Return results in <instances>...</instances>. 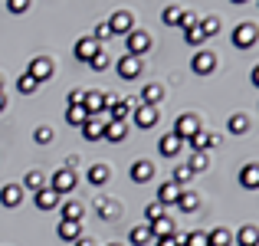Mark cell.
Here are the masks:
<instances>
[{"mask_svg": "<svg viewBox=\"0 0 259 246\" xmlns=\"http://www.w3.org/2000/svg\"><path fill=\"white\" fill-rule=\"evenodd\" d=\"M76 184H79V174H76V171H69V168H59V171H53V174H50V187L56 190L59 197L69 194V190H76Z\"/></svg>", "mask_w": 259, "mask_h": 246, "instance_id": "1", "label": "cell"}, {"mask_svg": "<svg viewBox=\"0 0 259 246\" xmlns=\"http://www.w3.org/2000/svg\"><path fill=\"white\" fill-rule=\"evenodd\" d=\"M132 121L141 128V132H151V128L161 121V112H158V105H135V112H132Z\"/></svg>", "mask_w": 259, "mask_h": 246, "instance_id": "2", "label": "cell"}, {"mask_svg": "<svg viewBox=\"0 0 259 246\" xmlns=\"http://www.w3.org/2000/svg\"><path fill=\"white\" fill-rule=\"evenodd\" d=\"M259 43V26L256 23H240L233 30V46L236 50H253Z\"/></svg>", "mask_w": 259, "mask_h": 246, "instance_id": "3", "label": "cell"}, {"mask_svg": "<svg viewBox=\"0 0 259 246\" xmlns=\"http://www.w3.org/2000/svg\"><path fill=\"white\" fill-rule=\"evenodd\" d=\"M23 72H26V76H33L36 82H46V79H53V72H56V63H53L50 56H36Z\"/></svg>", "mask_w": 259, "mask_h": 246, "instance_id": "4", "label": "cell"}, {"mask_svg": "<svg viewBox=\"0 0 259 246\" xmlns=\"http://www.w3.org/2000/svg\"><path fill=\"white\" fill-rule=\"evenodd\" d=\"M125 46H128V56H138L141 59L148 50H151V36H148L145 30H132L125 36Z\"/></svg>", "mask_w": 259, "mask_h": 246, "instance_id": "5", "label": "cell"}, {"mask_svg": "<svg viewBox=\"0 0 259 246\" xmlns=\"http://www.w3.org/2000/svg\"><path fill=\"white\" fill-rule=\"evenodd\" d=\"M108 26H112V36H128L135 30V13L132 10H118L108 17Z\"/></svg>", "mask_w": 259, "mask_h": 246, "instance_id": "6", "label": "cell"}, {"mask_svg": "<svg viewBox=\"0 0 259 246\" xmlns=\"http://www.w3.org/2000/svg\"><path fill=\"white\" fill-rule=\"evenodd\" d=\"M108 121H112V115H108V112H102V115H89V118H85V125H82L85 141H99Z\"/></svg>", "mask_w": 259, "mask_h": 246, "instance_id": "7", "label": "cell"}, {"mask_svg": "<svg viewBox=\"0 0 259 246\" xmlns=\"http://www.w3.org/2000/svg\"><path fill=\"white\" fill-rule=\"evenodd\" d=\"M190 69H194L197 76H210V72L217 69V56L210 50H197L194 59H190Z\"/></svg>", "mask_w": 259, "mask_h": 246, "instance_id": "8", "label": "cell"}, {"mask_svg": "<svg viewBox=\"0 0 259 246\" xmlns=\"http://www.w3.org/2000/svg\"><path fill=\"white\" fill-rule=\"evenodd\" d=\"M197 132H200V118H197V115H181L171 135H177L181 141H187V138H194Z\"/></svg>", "mask_w": 259, "mask_h": 246, "instance_id": "9", "label": "cell"}, {"mask_svg": "<svg viewBox=\"0 0 259 246\" xmlns=\"http://www.w3.org/2000/svg\"><path fill=\"white\" fill-rule=\"evenodd\" d=\"M115 69H118V79H138L141 76V59L138 56H128V53H125V56H121L118 59V66H115Z\"/></svg>", "mask_w": 259, "mask_h": 246, "instance_id": "10", "label": "cell"}, {"mask_svg": "<svg viewBox=\"0 0 259 246\" xmlns=\"http://www.w3.org/2000/svg\"><path fill=\"white\" fill-rule=\"evenodd\" d=\"M33 203H36L39 210H56L63 200H59V194L53 187H43V190H36V194H33Z\"/></svg>", "mask_w": 259, "mask_h": 246, "instance_id": "11", "label": "cell"}, {"mask_svg": "<svg viewBox=\"0 0 259 246\" xmlns=\"http://www.w3.org/2000/svg\"><path fill=\"white\" fill-rule=\"evenodd\" d=\"M0 203H4L7 210L20 207V203H23V187H20V184H7V187L0 190Z\"/></svg>", "mask_w": 259, "mask_h": 246, "instance_id": "12", "label": "cell"}, {"mask_svg": "<svg viewBox=\"0 0 259 246\" xmlns=\"http://www.w3.org/2000/svg\"><path fill=\"white\" fill-rule=\"evenodd\" d=\"M240 187H246V190H259V164H243V171H240Z\"/></svg>", "mask_w": 259, "mask_h": 246, "instance_id": "13", "label": "cell"}, {"mask_svg": "<svg viewBox=\"0 0 259 246\" xmlns=\"http://www.w3.org/2000/svg\"><path fill=\"white\" fill-rule=\"evenodd\" d=\"M181 148H187V141H181L177 135H164V138H161V145H158V151L164 154V158H177V154H181Z\"/></svg>", "mask_w": 259, "mask_h": 246, "instance_id": "14", "label": "cell"}, {"mask_svg": "<svg viewBox=\"0 0 259 246\" xmlns=\"http://www.w3.org/2000/svg\"><path fill=\"white\" fill-rule=\"evenodd\" d=\"M128 240H132V246H148V243H154L151 223H138V227H132V233H128Z\"/></svg>", "mask_w": 259, "mask_h": 246, "instance_id": "15", "label": "cell"}, {"mask_svg": "<svg viewBox=\"0 0 259 246\" xmlns=\"http://www.w3.org/2000/svg\"><path fill=\"white\" fill-rule=\"evenodd\" d=\"M99 50H102V46L95 43L92 36H82V39H76V59H82V63H89V59H92Z\"/></svg>", "mask_w": 259, "mask_h": 246, "instance_id": "16", "label": "cell"}, {"mask_svg": "<svg viewBox=\"0 0 259 246\" xmlns=\"http://www.w3.org/2000/svg\"><path fill=\"white\" fill-rule=\"evenodd\" d=\"M154 177V164L151 161H135L132 164V181L135 184H148Z\"/></svg>", "mask_w": 259, "mask_h": 246, "instance_id": "17", "label": "cell"}, {"mask_svg": "<svg viewBox=\"0 0 259 246\" xmlns=\"http://www.w3.org/2000/svg\"><path fill=\"white\" fill-rule=\"evenodd\" d=\"M20 187H26V190H33V194H36V190L50 187V174H43V171H30V174L23 177V184H20Z\"/></svg>", "mask_w": 259, "mask_h": 246, "instance_id": "18", "label": "cell"}, {"mask_svg": "<svg viewBox=\"0 0 259 246\" xmlns=\"http://www.w3.org/2000/svg\"><path fill=\"white\" fill-rule=\"evenodd\" d=\"M63 207V220H72V223H82V217H85V207L79 200H63L59 203Z\"/></svg>", "mask_w": 259, "mask_h": 246, "instance_id": "19", "label": "cell"}, {"mask_svg": "<svg viewBox=\"0 0 259 246\" xmlns=\"http://www.w3.org/2000/svg\"><path fill=\"white\" fill-rule=\"evenodd\" d=\"M82 108L89 115H102V112H105V108H102V92H99V89H89V92L82 95Z\"/></svg>", "mask_w": 259, "mask_h": 246, "instance_id": "20", "label": "cell"}, {"mask_svg": "<svg viewBox=\"0 0 259 246\" xmlns=\"http://www.w3.org/2000/svg\"><path fill=\"white\" fill-rule=\"evenodd\" d=\"M59 240H66V243H76L79 236H82V223H72V220H63L59 223Z\"/></svg>", "mask_w": 259, "mask_h": 246, "instance_id": "21", "label": "cell"}, {"mask_svg": "<svg viewBox=\"0 0 259 246\" xmlns=\"http://www.w3.org/2000/svg\"><path fill=\"white\" fill-rule=\"evenodd\" d=\"M161 99H164V89H161L158 82H148V86L141 89V105H158Z\"/></svg>", "mask_w": 259, "mask_h": 246, "instance_id": "22", "label": "cell"}, {"mask_svg": "<svg viewBox=\"0 0 259 246\" xmlns=\"http://www.w3.org/2000/svg\"><path fill=\"white\" fill-rule=\"evenodd\" d=\"M177 197H181V187H177V184H161L158 187V203L161 207H167V203H177Z\"/></svg>", "mask_w": 259, "mask_h": 246, "instance_id": "23", "label": "cell"}, {"mask_svg": "<svg viewBox=\"0 0 259 246\" xmlns=\"http://www.w3.org/2000/svg\"><path fill=\"white\" fill-rule=\"evenodd\" d=\"M236 243H240V246H259V227H253V223L240 227V233H236Z\"/></svg>", "mask_w": 259, "mask_h": 246, "instance_id": "24", "label": "cell"}, {"mask_svg": "<svg viewBox=\"0 0 259 246\" xmlns=\"http://www.w3.org/2000/svg\"><path fill=\"white\" fill-rule=\"evenodd\" d=\"M108 177H112V171H108V164H92V168H89V184H95V187H102V184H108Z\"/></svg>", "mask_w": 259, "mask_h": 246, "instance_id": "25", "label": "cell"}, {"mask_svg": "<svg viewBox=\"0 0 259 246\" xmlns=\"http://www.w3.org/2000/svg\"><path fill=\"white\" fill-rule=\"evenodd\" d=\"M125 135H128V121H108L105 132H102V138H108V141H121Z\"/></svg>", "mask_w": 259, "mask_h": 246, "instance_id": "26", "label": "cell"}, {"mask_svg": "<svg viewBox=\"0 0 259 246\" xmlns=\"http://www.w3.org/2000/svg\"><path fill=\"white\" fill-rule=\"evenodd\" d=\"M230 243H233V233L223 230V227H213L207 233V246H230Z\"/></svg>", "mask_w": 259, "mask_h": 246, "instance_id": "27", "label": "cell"}, {"mask_svg": "<svg viewBox=\"0 0 259 246\" xmlns=\"http://www.w3.org/2000/svg\"><path fill=\"white\" fill-rule=\"evenodd\" d=\"M151 233H154V240H161V236H174L177 230H174V220L171 217H161V220H154L151 223Z\"/></svg>", "mask_w": 259, "mask_h": 246, "instance_id": "28", "label": "cell"}, {"mask_svg": "<svg viewBox=\"0 0 259 246\" xmlns=\"http://www.w3.org/2000/svg\"><path fill=\"white\" fill-rule=\"evenodd\" d=\"M132 112H135V102L132 99H121L108 115H112V121H128V118H132Z\"/></svg>", "mask_w": 259, "mask_h": 246, "instance_id": "29", "label": "cell"}, {"mask_svg": "<svg viewBox=\"0 0 259 246\" xmlns=\"http://www.w3.org/2000/svg\"><path fill=\"white\" fill-rule=\"evenodd\" d=\"M85 118H89V112H85L82 105H66V121H69L72 128H82Z\"/></svg>", "mask_w": 259, "mask_h": 246, "instance_id": "30", "label": "cell"}, {"mask_svg": "<svg viewBox=\"0 0 259 246\" xmlns=\"http://www.w3.org/2000/svg\"><path fill=\"white\" fill-rule=\"evenodd\" d=\"M177 207H181L184 214H194V210L200 207V197H197L194 190H181V197H177Z\"/></svg>", "mask_w": 259, "mask_h": 246, "instance_id": "31", "label": "cell"}, {"mask_svg": "<svg viewBox=\"0 0 259 246\" xmlns=\"http://www.w3.org/2000/svg\"><path fill=\"white\" fill-rule=\"evenodd\" d=\"M194 174H203V171H210V154L207 151H194L190 154V164H187Z\"/></svg>", "mask_w": 259, "mask_h": 246, "instance_id": "32", "label": "cell"}, {"mask_svg": "<svg viewBox=\"0 0 259 246\" xmlns=\"http://www.w3.org/2000/svg\"><path fill=\"white\" fill-rule=\"evenodd\" d=\"M227 128H230V132H233V135H246V132H249V118H246V115H243V112H236V115H230Z\"/></svg>", "mask_w": 259, "mask_h": 246, "instance_id": "33", "label": "cell"}, {"mask_svg": "<svg viewBox=\"0 0 259 246\" xmlns=\"http://www.w3.org/2000/svg\"><path fill=\"white\" fill-rule=\"evenodd\" d=\"M171 174H174V177H171V184H177V187H187V184H190V177H194V171H190L187 164H177Z\"/></svg>", "mask_w": 259, "mask_h": 246, "instance_id": "34", "label": "cell"}, {"mask_svg": "<svg viewBox=\"0 0 259 246\" xmlns=\"http://www.w3.org/2000/svg\"><path fill=\"white\" fill-rule=\"evenodd\" d=\"M200 33H203V39L217 36L220 33V17H200Z\"/></svg>", "mask_w": 259, "mask_h": 246, "instance_id": "35", "label": "cell"}, {"mask_svg": "<svg viewBox=\"0 0 259 246\" xmlns=\"http://www.w3.org/2000/svg\"><path fill=\"white\" fill-rule=\"evenodd\" d=\"M36 89H39V82L33 79V76H26V72H23V76L17 79V92H20V95H33Z\"/></svg>", "mask_w": 259, "mask_h": 246, "instance_id": "36", "label": "cell"}, {"mask_svg": "<svg viewBox=\"0 0 259 246\" xmlns=\"http://www.w3.org/2000/svg\"><path fill=\"white\" fill-rule=\"evenodd\" d=\"M53 138H56V132H53L50 125H39L36 132H33V141H36V145H53Z\"/></svg>", "mask_w": 259, "mask_h": 246, "instance_id": "37", "label": "cell"}, {"mask_svg": "<svg viewBox=\"0 0 259 246\" xmlns=\"http://www.w3.org/2000/svg\"><path fill=\"white\" fill-rule=\"evenodd\" d=\"M108 36H112V26H108V20H102V23H95V30H92V39H95V43H105V39Z\"/></svg>", "mask_w": 259, "mask_h": 246, "instance_id": "38", "label": "cell"}, {"mask_svg": "<svg viewBox=\"0 0 259 246\" xmlns=\"http://www.w3.org/2000/svg\"><path fill=\"white\" fill-rule=\"evenodd\" d=\"M95 210H99V217H105V220L118 217V203H112V200H99V203H95Z\"/></svg>", "mask_w": 259, "mask_h": 246, "instance_id": "39", "label": "cell"}, {"mask_svg": "<svg viewBox=\"0 0 259 246\" xmlns=\"http://www.w3.org/2000/svg\"><path fill=\"white\" fill-rule=\"evenodd\" d=\"M181 7H164V13H161V20H164L167 26H181Z\"/></svg>", "mask_w": 259, "mask_h": 246, "instance_id": "40", "label": "cell"}, {"mask_svg": "<svg viewBox=\"0 0 259 246\" xmlns=\"http://www.w3.org/2000/svg\"><path fill=\"white\" fill-rule=\"evenodd\" d=\"M181 246H207V233L203 230H194V233H184Z\"/></svg>", "mask_w": 259, "mask_h": 246, "instance_id": "41", "label": "cell"}, {"mask_svg": "<svg viewBox=\"0 0 259 246\" xmlns=\"http://www.w3.org/2000/svg\"><path fill=\"white\" fill-rule=\"evenodd\" d=\"M194 26H200V13L184 10V13H181V30H194Z\"/></svg>", "mask_w": 259, "mask_h": 246, "instance_id": "42", "label": "cell"}, {"mask_svg": "<svg viewBox=\"0 0 259 246\" xmlns=\"http://www.w3.org/2000/svg\"><path fill=\"white\" fill-rule=\"evenodd\" d=\"M108 63H112V59H108V53H105V50H99V53H95V56H92V59H89V66H92V69H95V72H102V69H108Z\"/></svg>", "mask_w": 259, "mask_h": 246, "instance_id": "43", "label": "cell"}, {"mask_svg": "<svg viewBox=\"0 0 259 246\" xmlns=\"http://www.w3.org/2000/svg\"><path fill=\"white\" fill-rule=\"evenodd\" d=\"M145 217H148V223H154V220H161V217H167V214H164V207L154 200V203H148V207H145Z\"/></svg>", "mask_w": 259, "mask_h": 246, "instance_id": "44", "label": "cell"}, {"mask_svg": "<svg viewBox=\"0 0 259 246\" xmlns=\"http://www.w3.org/2000/svg\"><path fill=\"white\" fill-rule=\"evenodd\" d=\"M184 43H190V46L207 43V39H203V33H200V26H194V30H184Z\"/></svg>", "mask_w": 259, "mask_h": 246, "instance_id": "45", "label": "cell"}, {"mask_svg": "<svg viewBox=\"0 0 259 246\" xmlns=\"http://www.w3.org/2000/svg\"><path fill=\"white\" fill-rule=\"evenodd\" d=\"M7 10L10 13H26L30 10V0H7Z\"/></svg>", "mask_w": 259, "mask_h": 246, "instance_id": "46", "label": "cell"}, {"mask_svg": "<svg viewBox=\"0 0 259 246\" xmlns=\"http://www.w3.org/2000/svg\"><path fill=\"white\" fill-rule=\"evenodd\" d=\"M184 243V233H174V236H161V240H154V246H181Z\"/></svg>", "mask_w": 259, "mask_h": 246, "instance_id": "47", "label": "cell"}, {"mask_svg": "<svg viewBox=\"0 0 259 246\" xmlns=\"http://www.w3.org/2000/svg\"><path fill=\"white\" fill-rule=\"evenodd\" d=\"M82 95H85L82 89H72V92L66 95V99H69V105H82Z\"/></svg>", "mask_w": 259, "mask_h": 246, "instance_id": "48", "label": "cell"}, {"mask_svg": "<svg viewBox=\"0 0 259 246\" xmlns=\"http://www.w3.org/2000/svg\"><path fill=\"white\" fill-rule=\"evenodd\" d=\"M217 145H220V135H217V132H207V148H217Z\"/></svg>", "mask_w": 259, "mask_h": 246, "instance_id": "49", "label": "cell"}, {"mask_svg": "<svg viewBox=\"0 0 259 246\" xmlns=\"http://www.w3.org/2000/svg\"><path fill=\"white\" fill-rule=\"evenodd\" d=\"M249 82H253V86L259 89V66H253V72H249Z\"/></svg>", "mask_w": 259, "mask_h": 246, "instance_id": "50", "label": "cell"}, {"mask_svg": "<svg viewBox=\"0 0 259 246\" xmlns=\"http://www.w3.org/2000/svg\"><path fill=\"white\" fill-rule=\"evenodd\" d=\"M72 246H95V243H92V240H89V236H79V240H76V243H72Z\"/></svg>", "mask_w": 259, "mask_h": 246, "instance_id": "51", "label": "cell"}, {"mask_svg": "<svg viewBox=\"0 0 259 246\" xmlns=\"http://www.w3.org/2000/svg\"><path fill=\"white\" fill-rule=\"evenodd\" d=\"M4 108H7V95L0 92V112H4Z\"/></svg>", "mask_w": 259, "mask_h": 246, "instance_id": "52", "label": "cell"}, {"mask_svg": "<svg viewBox=\"0 0 259 246\" xmlns=\"http://www.w3.org/2000/svg\"><path fill=\"white\" fill-rule=\"evenodd\" d=\"M230 4H236V7H240V4H246V0H230Z\"/></svg>", "mask_w": 259, "mask_h": 246, "instance_id": "53", "label": "cell"}, {"mask_svg": "<svg viewBox=\"0 0 259 246\" xmlns=\"http://www.w3.org/2000/svg\"><path fill=\"white\" fill-rule=\"evenodd\" d=\"M0 92H4V76H0Z\"/></svg>", "mask_w": 259, "mask_h": 246, "instance_id": "54", "label": "cell"}, {"mask_svg": "<svg viewBox=\"0 0 259 246\" xmlns=\"http://www.w3.org/2000/svg\"><path fill=\"white\" fill-rule=\"evenodd\" d=\"M108 246H121V243H108Z\"/></svg>", "mask_w": 259, "mask_h": 246, "instance_id": "55", "label": "cell"}]
</instances>
